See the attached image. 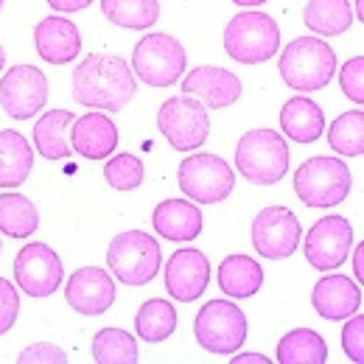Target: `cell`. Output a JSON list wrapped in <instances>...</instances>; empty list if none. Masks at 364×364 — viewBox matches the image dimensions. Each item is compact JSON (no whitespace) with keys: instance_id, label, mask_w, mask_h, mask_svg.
Returning a JSON list of instances; mask_svg holds the SVG:
<instances>
[{"instance_id":"1","label":"cell","mask_w":364,"mask_h":364,"mask_svg":"<svg viewBox=\"0 0 364 364\" xmlns=\"http://www.w3.org/2000/svg\"><path fill=\"white\" fill-rule=\"evenodd\" d=\"M137 92L135 73L115 53H90L73 68V98L101 112H121Z\"/></svg>"},{"instance_id":"2","label":"cell","mask_w":364,"mask_h":364,"mask_svg":"<svg viewBox=\"0 0 364 364\" xmlns=\"http://www.w3.org/2000/svg\"><path fill=\"white\" fill-rule=\"evenodd\" d=\"M280 79L300 92H314L331 85L336 73V53L325 40L317 37H297L283 48L277 62Z\"/></svg>"},{"instance_id":"3","label":"cell","mask_w":364,"mask_h":364,"mask_svg":"<svg viewBox=\"0 0 364 364\" xmlns=\"http://www.w3.org/2000/svg\"><path fill=\"white\" fill-rule=\"evenodd\" d=\"M289 143L274 129H250L235 146V168L252 185H274L289 171Z\"/></svg>"},{"instance_id":"4","label":"cell","mask_w":364,"mask_h":364,"mask_svg":"<svg viewBox=\"0 0 364 364\" xmlns=\"http://www.w3.org/2000/svg\"><path fill=\"white\" fill-rule=\"evenodd\" d=\"M107 264L121 283L146 286V283L154 280V274L160 272L163 252H160V244H157L154 235H149L143 230H127V232H118L109 241Z\"/></svg>"},{"instance_id":"5","label":"cell","mask_w":364,"mask_h":364,"mask_svg":"<svg viewBox=\"0 0 364 364\" xmlns=\"http://www.w3.org/2000/svg\"><path fill=\"white\" fill-rule=\"evenodd\" d=\"M225 50L241 65L269 62L280 50V28L264 11H241L225 28Z\"/></svg>"},{"instance_id":"6","label":"cell","mask_w":364,"mask_h":364,"mask_svg":"<svg viewBox=\"0 0 364 364\" xmlns=\"http://www.w3.org/2000/svg\"><path fill=\"white\" fill-rule=\"evenodd\" d=\"M294 193L306 208H333L350 193V168L339 157H311L294 171Z\"/></svg>"},{"instance_id":"7","label":"cell","mask_w":364,"mask_h":364,"mask_svg":"<svg viewBox=\"0 0 364 364\" xmlns=\"http://www.w3.org/2000/svg\"><path fill=\"white\" fill-rule=\"evenodd\" d=\"M177 182H180L182 193L191 202L199 205H219L225 202L232 188H235V171L228 160H222L219 154H191L180 163L177 171Z\"/></svg>"},{"instance_id":"8","label":"cell","mask_w":364,"mask_h":364,"mask_svg":"<svg viewBox=\"0 0 364 364\" xmlns=\"http://www.w3.org/2000/svg\"><path fill=\"white\" fill-rule=\"evenodd\" d=\"M188 68V53L171 34H146L132 50V70L149 87H171Z\"/></svg>"},{"instance_id":"9","label":"cell","mask_w":364,"mask_h":364,"mask_svg":"<svg viewBox=\"0 0 364 364\" xmlns=\"http://www.w3.org/2000/svg\"><path fill=\"white\" fill-rule=\"evenodd\" d=\"M196 342L216 356H230L247 342V317L230 300H210L193 319Z\"/></svg>"},{"instance_id":"10","label":"cell","mask_w":364,"mask_h":364,"mask_svg":"<svg viewBox=\"0 0 364 364\" xmlns=\"http://www.w3.org/2000/svg\"><path fill=\"white\" fill-rule=\"evenodd\" d=\"M157 127L177 151H196L210 135V115L199 98L182 92L157 109Z\"/></svg>"},{"instance_id":"11","label":"cell","mask_w":364,"mask_h":364,"mask_svg":"<svg viewBox=\"0 0 364 364\" xmlns=\"http://www.w3.org/2000/svg\"><path fill=\"white\" fill-rule=\"evenodd\" d=\"M48 101V79L34 65H14L0 79V107L14 121H28L43 112Z\"/></svg>"},{"instance_id":"12","label":"cell","mask_w":364,"mask_h":364,"mask_svg":"<svg viewBox=\"0 0 364 364\" xmlns=\"http://www.w3.org/2000/svg\"><path fill=\"white\" fill-rule=\"evenodd\" d=\"M300 235H303L300 219L294 216V210L283 205L264 208L252 222V247L267 261L291 258L300 244Z\"/></svg>"},{"instance_id":"13","label":"cell","mask_w":364,"mask_h":364,"mask_svg":"<svg viewBox=\"0 0 364 364\" xmlns=\"http://www.w3.org/2000/svg\"><path fill=\"white\" fill-rule=\"evenodd\" d=\"M62 258L43 241L26 244L14 258V280L28 297H50L62 286Z\"/></svg>"},{"instance_id":"14","label":"cell","mask_w":364,"mask_h":364,"mask_svg":"<svg viewBox=\"0 0 364 364\" xmlns=\"http://www.w3.org/2000/svg\"><path fill=\"white\" fill-rule=\"evenodd\" d=\"M353 247V228L345 216H322L306 235V261L311 269L333 272L345 264Z\"/></svg>"},{"instance_id":"15","label":"cell","mask_w":364,"mask_h":364,"mask_svg":"<svg viewBox=\"0 0 364 364\" xmlns=\"http://www.w3.org/2000/svg\"><path fill=\"white\" fill-rule=\"evenodd\" d=\"M210 283V261L196 247L177 250L166 264V291L177 303H193Z\"/></svg>"},{"instance_id":"16","label":"cell","mask_w":364,"mask_h":364,"mask_svg":"<svg viewBox=\"0 0 364 364\" xmlns=\"http://www.w3.org/2000/svg\"><path fill=\"white\" fill-rule=\"evenodd\" d=\"M65 300L76 314L98 317L109 311V306L115 303V283L107 269H98V267L76 269L65 286Z\"/></svg>"},{"instance_id":"17","label":"cell","mask_w":364,"mask_h":364,"mask_svg":"<svg viewBox=\"0 0 364 364\" xmlns=\"http://www.w3.org/2000/svg\"><path fill=\"white\" fill-rule=\"evenodd\" d=\"M182 92L199 98L208 109H225L241 98V79L225 68L202 65L182 79Z\"/></svg>"},{"instance_id":"18","label":"cell","mask_w":364,"mask_h":364,"mask_svg":"<svg viewBox=\"0 0 364 364\" xmlns=\"http://www.w3.org/2000/svg\"><path fill=\"white\" fill-rule=\"evenodd\" d=\"M34 46L48 65H68L82 53V34L65 14H50L34 26Z\"/></svg>"},{"instance_id":"19","label":"cell","mask_w":364,"mask_h":364,"mask_svg":"<svg viewBox=\"0 0 364 364\" xmlns=\"http://www.w3.org/2000/svg\"><path fill=\"white\" fill-rule=\"evenodd\" d=\"M311 306L322 319H348L362 309V286L348 274H325L311 291Z\"/></svg>"},{"instance_id":"20","label":"cell","mask_w":364,"mask_h":364,"mask_svg":"<svg viewBox=\"0 0 364 364\" xmlns=\"http://www.w3.org/2000/svg\"><path fill=\"white\" fill-rule=\"evenodd\" d=\"M70 149L87 160H107L118 146V127L107 112H87L70 124Z\"/></svg>"},{"instance_id":"21","label":"cell","mask_w":364,"mask_h":364,"mask_svg":"<svg viewBox=\"0 0 364 364\" xmlns=\"http://www.w3.org/2000/svg\"><path fill=\"white\" fill-rule=\"evenodd\" d=\"M151 225L154 230L168 238V241H180V244H188L193 241L202 228H205V219L199 213V205L193 202H185V199H166L154 208L151 213Z\"/></svg>"},{"instance_id":"22","label":"cell","mask_w":364,"mask_h":364,"mask_svg":"<svg viewBox=\"0 0 364 364\" xmlns=\"http://www.w3.org/2000/svg\"><path fill=\"white\" fill-rule=\"evenodd\" d=\"M280 127L297 143H314L325 129V115H322L317 101H311L306 95H294L280 109Z\"/></svg>"},{"instance_id":"23","label":"cell","mask_w":364,"mask_h":364,"mask_svg":"<svg viewBox=\"0 0 364 364\" xmlns=\"http://www.w3.org/2000/svg\"><path fill=\"white\" fill-rule=\"evenodd\" d=\"M34 168V149L14 129L0 132V188H17Z\"/></svg>"},{"instance_id":"24","label":"cell","mask_w":364,"mask_h":364,"mask_svg":"<svg viewBox=\"0 0 364 364\" xmlns=\"http://www.w3.org/2000/svg\"><path fill=\"white\" fill-rule=\"evenodd\" d=\"M264 286V269L250 255H228L219 267V289L232 300H247Z\"/></svg>"},{"instance_id":"25","label":"cell","mask_w":364,"mask_h":364,"mask_svg":"<svg viewBox=\"0 0 364 364\" xmlns=\"http://www.w3.org/2000/svg\"><path fill=\"white\" fill-rule=\"evenodd\" d=\"M73 124V112L68 109H50L43 112V118L34 124V149L46 157V160H65L70 157V146H68V132Z\"/></svg>"},{"instance_id":"26","label":"cell","mask_w":364,"mask_h":364,"mask_svg":"<svg viewBox=\"0 0 364 364\" xmlns=\"http://www.w3.org/2000/svg\"><path fill=\"white\" fill-rule=\"evenodd\" d=\"M303 23L319 37H339L353 26V9L348 0H309Z\"/></svg>"},{"instance_id":"27","label":"cell","mask_w":364,"mask_h":364,"mask_svg":"<svg viewBox=\"0 0 364 364\" xmlns=\"http://www.w3.org/2000/svg\"><path fill=\"white\" fill-rule=\"evenodd\" d=\"M277 362L280 364H325L328 345L311 328H294L277 342Z\"/></svg>"},{"instance_id":"28","label":"cell","mask_w":364,"mask_h":364,"mask_svg":"<svg viewBox=\"0 0 364 364\" xmlns=\"http://www.w3.org/2000/svg\"><path fill=\"white\" fill-rule=\"evenodd\" d=\"M40 228V210L23 193H0V232L11 238H28Z\"/></svg>"},{"instance_id":"29","label":"cell","mask_w":364,"mask_h":364,"mask_svg":"<svg viewBox=\"0 0 364 364\" xmlns=\"http://www.w3.org/2000/svg\"><path fill=\"white\" fill-rule=\"evenodd\" d=\"M101 11L109 23H115L121 28L143 31L157 23L160 0H101Z\"/></svg>"},{"instance_id":"30","label":"cell","mask_w":364,"mask_h":364,"mask_svg":"<svg viewBox=\"0 0 364 364\" xmlns=\"http://www.w3.org/2000/svg\"><path fill=\"white\" fill-rule=\"evenodd\" d=\"M135 331L143 342H163L177 331V309L168 300H149L137 309Z\"/></svg>"},{"instance_id":"31","label":"cell","mask_w":364,"mask_h":364,"mask_svg":"<svg viewBox=\"0 0 364 364\" xmlns=\"http://www.w3.org/2000/svg\"><path fill=\"white\" fill-rule=\"evenodd\" d=\"M92 362L98 364H135L137 342L121 328H101L92 339Z\"/></svg>"},{"instance_id":"32","label":"cell","mask_w":364,"mask_h":364,"mask_svg":"<svg viewBox=\"0 0 364 364\" xmlns=\"http://www.w3.org/2000/svg\"><path fill=\"white\" fill-rule=\"evenodd\" d=\"M328 143L336 154L342 157H362L364 154V112L353 109L339 115L331 129H328Z\"/></svg>"},{"instance_id":"33","label":"cell","mask_w":364,"mask_h":364,"mask_svg":"<svg viewBox=\"0 0 364 364\" xmlns=\"http://www.w3.org/2000/svg\"><path fill=\"white\" fill-rule=\"evenodd\" d=\"M104 180L115 191H135L143 185V160L135 154H115L107 157Z\"/></svg>"},{"instance_id":"34","label":"cell","mask_w":364,"mask_h":364,"mask_svg":"<svg viewBox=\"0 0 364 364\" xmlns=\"http://www.w3.org/2000/svg\"><path fill=\"white\" fill-rule=\"evenodd\" d=\"M339 85H342V92H345L350 101L362 104L364 101V56H353V59H348V62L342 65V70H339Z\"/></svg>"},{"instance_id":"35","label":"cell","mask_w":364,"mask_h":364,"mask_svg":"<svg viewBox=\"0 0 364 364\" xmlns=\"http://www.w3.org/2000/svg\"><path fill=\"white\" fill-rule=\"evenodd\" d=\"M20 314V291L11 280L0 277V336L9 333Z\"/></svg>"},{"instance_id":"36","label":"cell","mask_w":364,"mask_h":364,"mask_svg":"<svg viewBox=\"0 0 364 364\" xmlns=\"http://www.w3.org/2000/svg\"><path fill=\"white\" fill-rule=\"evenodd\" d=\"M342 348H345V356L350 362H364V317L359 311L348 317V325L342 331Z\"/></svg>"},{"instance_id":"37","label":"cell","mask_w":364,"mask_h":364,"mask_svg":"<svg viewBox=\"0 0 364 364\" xmlns=\"http://www.w3.org/2000/svg\"><path fill=\"white\" fill-rule=\"evenodd\" d=\"M20 364H65L68 362V353L50 342H37V345H28L26 350H20Z\"/></svg>"},{"instance_id":"38","label":"cell","mask_w":364,"mask_h":364,"mask_svg":"<svg viewBox=\"0 0 364 364\" xmlns=\"http://www.w3.org/2000/svg\"><path fill=\"white\" fill-rule=\"evenodd\" d=\"M92 0H48V6L53 9V11H59V14H70V11H82V9H87Z\"/></svg>"},{"instance_id":"39","label":"cell","mask_w":364,"mask_h":364,"mask_svg":"<svg viewBox=\"0 0 364 364\" xmlns=\"http://www.w3.org/2000/svg\"><path fill=\"white\" fill-rule=\"evenodd\" d=\"M230 364H269V359L264 353H238L235 359H230Z\"/></svg>"},{"instance_id":"40","label":"cell","mask_w":364,"mask_h":364,"mask_svg":"<svg viewBox=\"0 0 364 364\" xmlns=\"http://www.w3.org/2000/svg\"><path fill=\"white\" fill-rule=\"evenodd\" d=\"M353 269H356V283H362L364 277V244H356V255H353Z\"/></svg>"},{"instance_id":"41","label":"cell","mask_w":364,"mask_h":364,"mask_svg":"<svg viewBox=\"0 0 364 364\" xmlns=\"http://www.w3.org/2000/svg\"><path fill=\"white\" fill-rule=\"evenodd\" d=\"M235 6H244V9H255V6H264L267 0H232Z\"/></svg>"},{"instance_id":"42","label":"cell","mask_w":364,"mask_h":364,"mask_svg":"<svg viewBox=\"0 0 364 364\" xmlns=\"http://www.w3.org/2000/svg\"><path fill=\"white\" fill-rule=\"evenodd\" d=\"M3 65H6V50H3V46H0V70H3Z\"/></svg>"},{"instance_id":"43","label":"cell","mask_w":364,"mask_h":364,"mask_svg":"<svg viewBox=\"0 0 364 364\" xmlns=\"http://www.w3.org/2000/svg\"><path fill=\"white\" fill-rule=\"evenodd\" d=\"M356 17L362 20V0H356Z\"/></svg>"},{"instance_id":"44","label":"cell","mask_w":364,"mask_h":364,"mask_svg":"<svg viewBox=\"0 0 364 364\" xmlns=\"http://www.w3.org/2000/svg\"><path fill=\"white\" fill-rule=\"evenodd\" d=\"M0 9H3V0H0Z\"/></svg>"},{"instance_id":"45","label":"cell","mask_w":364,"mask_h":364,"mask_svg":"<svg viewBox=\"0 0 364 364\" xmlns=\"http://www.w3.org/2000/svg\"><path fill=\"white\" fill-rule=\"evenodd\" d=\"M0 247H3V244H0Z\"/></svg>"}]
</instances>
